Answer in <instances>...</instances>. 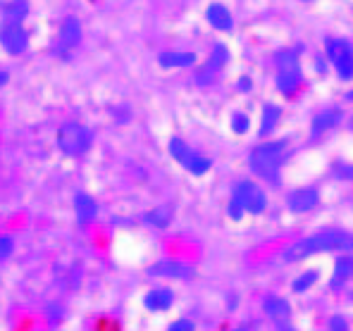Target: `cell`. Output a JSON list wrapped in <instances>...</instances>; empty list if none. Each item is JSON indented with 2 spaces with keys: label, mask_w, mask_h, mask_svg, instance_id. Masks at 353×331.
I'll list each match as a JSON object with an SVG mask.
<instances>
[{
  "label": "cell",
  "mask_w": 353,
  "mask_h": 331,
  "mask_svg": "<svg viewBox=\"0 0 353 331\" xmlns=\"http://www.w3.org/2000/svg\"><path fill=\"white\" fill-rule=\"evenodd\" d=\"M14 250V239L12 236H0V260H8Z\"/></svg>",
  "instance_id": "cell-26"
},
{
  "label": "cell",
  "mask_w": 353,
  "mask_h": 331,
  "mask_svg": "<svg viewBox=\"0 0 353 331\" xmlns=\"http://www.w3.org/2000/svg\"><path fill=\"white\" fill-rule=\"evenodd\" d=\"M334 174H336L339 179H349V181H353V164L336 162V164H334Z\"/></svg>",
  "instance_id": "cell-29"
},
{
  "label": "cell",
  "mask_w": 353,
  "mask_h": 331,
  "mask_svg": "<svg viewBox=\"0 0 353 331\" xmlns=\"http://www.w3.org/2000/svg\"><path fill=\"white\" fill-rule=\"evenodd\" d=\"M205 19H208V24H210L212 29H217V31H232V29H234V17H232V12L222 3H210V5H208Z\"/></svg>",
  "instance_id": "cell-17"
},
{
  "label": "cell",
  "mask_w": 353,
  "mask_h": 331,
  "mask_svg": "<svg viewBox=\"0 0 353 331\" xmlns=\"http://www.w3.org/2000/svg\"><path fill=\"white\" fill-rule=\"evenodd\" d=\"M148 274L150 277H163V279H191L194 277V267L181 260L165 257V260H158L155 265H150Z\"/></svg>",
  "instance_id": "cell-12"
},
{
  "label": "cell",
  "mask_w": 353,
  "mask_h": 331,
  "mask_svg": "<svg viewBox=\"0 0 353 331\" xmlns=\"http://www.w3.org/2000/svg\"><path fill=\"white\" fill-rule=\"evenodd\" d=\"M344 100H349V103H353V89H351V91H346V96H344Z\"/></svg>",
  "instance_id": "cell-34"
},
{
  "label": "cell",
  "mask_w": 353,
  "mask_h": 331,
  "mask_svg": "<svg viewBox=\"0 0 353 331\" xmlns=\"http://www.w3.org/2000/svg\"><path fill=\"white\" fill-rule=\"evenodd\" d=\"M81 43V22L77 17H65L58 34V53L74 50Z\"/></svg>",
  "instance_id": "cell-13"
},
{
  "label": "cell",
  "mask_w": 353,
  "mask_h": 331,
  "mask_svg": "<svg viewBox=\"0 0 353 331\" xmlns=\"http://www.w3.org/2000/svg\"><path fill=\"white\" fill-rule=\"evenodd\" d=\"M318 203H320V191L315 189V186H301V189L289 191V195H287V208L296 212V215L315 210Z\"/></svg>",
  "instance_id": "cell-10"
},
{
  "label": "cell",
  "mask_w": 353,
  "mask_h": 331,
  "mask_svg": "<svg viewBox=\"0 0 353 331\" xmlns=\"http://www.w3.org/2000/svg\"><path fill=\"white\" fill-rule=\"evenodd\" d=\"M227 212H230V217H232L234 222H239L243 215H246V210L241 208V203H239V200H234V198H232V200H230V205H227Z\"/></svg>",
  "instance_id": "cell-28"
},
{
  "label": "cell",
  "mask_w": 353,
  "mask_h": 331,
  "mask_svg": "<svg viewBox=\"0 0 353 331\" xmlns=\"http://www.w3.org/2000/svg\"><path fill=\"white\" fill-rule=\"evenodd\" d=\"M112 115L117 117V120H119V124H124V122L129 120V115H132V112H129L127 107H115V110H112Z\"/></svg>",
  "instance_id": "cell-31"
},
{
  "label": "cell",
  "mask_w": 353,
  "mask_h": 331,
  "mask_svg": "<svg viewBox=\"0 0 353 331\" xmlns=\"http://www.w3.org/2000/svg\"><path fill=\"white\" fill-rule=\"evenodd\" d=\"M0 45L8 55H22L29 48V34L22 24H3L0 27Z\"/></svg>",
  "instance_id": "cell-9"
},
{
  "label": "cell",
  "mask_w": 353,
  "mask_h": 331,
  "mask_svg": "<svg viewBox=\"0 0 353 331\" xmlns=\"http://www.w3.org/2000/svg\"><path fill=\"white\" fill-rule=\"evenodd\" d=\"M74 215H77V222H79L81 226L91 224V222L98 217L96 200H93L88 193H77L74 195Z\"/></svg>",
  "instance_id": "cell-18"
},
{
  "label": "cell",
  "mask_w": 353,
  "mask_h": 331,
  "mask_svg": "<svg viewBox=\"0 0 353 331\" xmlns=\"http://www.w3.org/2000/svg\"><path fill=\"white\" fill-rule=\"evenodd\" d=\"M351 281H353V255L351 253H344V255H339L334 262L330 288L332 291H341V288H346V284H351Z\"/></svg>",
  "instance_id": "cell-14"
},
{
  "label": "cell",
  "mask_w": 353,
  "mask_h": 331,
  "mask_svg": "<svg viewBox=\"0 0 353 331\" xmlns=\"http://www.w3.org/2000/svg\"><path fill=\"white\" fill-rule=\"evenodd\" d=\"M232 198L241 203V208L248 212V215H263L265 208H268V193L261 189V184L253 179H241L234 184V191H232Z\"/></svg>",
  "instance_id": "cell-7"
},
{
  "label": "cell",
  "mask_w": 353,
  "mask_h": 331,
  "mask_svg": "<svg viewBox=\"0 0 353 331\" xmlns=\"http://www.w3.org/2000/svg\"><path fill=\"white\" fill-rule=\"evenodd\" d=\"M320 253H353V234L344 229H323L310 236H303L282 253V260L294 265L303 262Z\"/></svg>",
  "instance_id": "cell-1"
},
{
  "label": "cell",
  "mask_w": 353,
  "mask_h": 331,
  "mask_svg": "<svg viewBox=\"0 0 353 331\" xmlns=\"http://www.w3.org/2000/svg\"><path fill=\"white\" fill-rule=\"evenodd\" d=\"M341 122H346V112L341 107H327V110L318 112L310 122V138H320L325 136L327 131L336 129Z\"/></svg>",
  "instance_id": "cell-11"
},
{
  "label": "cell",
  "mask_w": 353,
  "mask_h": 331,
  "mask_svg": "<svg viewBox=\"0 0 353 331\" xmlns=\"http://www.w3.org/2000/svg\"><path fill=\"white\" fill-rule=\"evenodd\" d=\"M10 81V74L5 70H0V86H5Z\"/></svg>",
  "instance_id": "cell-33"
},
{
  "label": "cell",
  "mask_w": 353,
  "mask_h": 331,
  "mask_svg": "<svg viewBox=\"0 0 353 331\" xmlns=\"http://www.w3.org/2000/svg\"><path fill=\"white\" fill-rule=\"evenodd\" d=\"M143 305H146V310H150V312H168L174 305V293L165 286L150 288L146 296H143Z\"/></svg>",
  "instance_id": "cell-16"
},
{
  "label": "cell",
  "mask_w": 353,
  "mask_h": 331,
  "mask_svg": "<svg viewBox=\"0 0 353 331\" xmlns=\"http://www.w3.org/2000/svg\"><path fill=\"white\" fill-rule=\"evenodd\" d=\"M58 148L70 158H79L86 155L88 148L93 146V131L79 122H65L58 129Z\"/></svg>",
  "instance_id": "cell-4"
},
{
  "label": "cell",
  "mask_w": 353,
  "mask_h": 331,
  "mask_svg": "<svg viewBox=\"0 0 353 331\" xmlns=\"http://www.w3.org/2000/svg\"><path fill=\"white\" fill-rule=\"evenodd\" d=\"M274 327H277V331H299L292 322H289V319H284V322H274Z\"/></svg>",
  "instance_id": "cell-32"
},
{
  "label": "cell",
  "mask_w": 353,
  "mask_h": 331,
  "mask_svg": "<svg viewBox=\"0 0 353 331\" xmlns=\"http://www.w3.org/2000/svg\"><path fill=\"white\" fill-rule=\"evenodd\" d=\"M346 129H349V131H353V117H349V122H346Z\"/></svg>",
  "instance_id": "cell-35"
},
{
  "label": "cell",
  "mask_w": 353,
  "mask_h": 331,
  "mask_svg": "<svg viewBox=\"0 0 353 331\" xmlns=\"http://www.w3.org/2000/svg\"><path fill=\"white\" fill-rule=\"evenodd\" d=\"M327 331H351L349 327V319L344 317V314H332L330 322H327Z\"/></svg>",
  "instance_id": "cell-25"
},
{
  "label": "cell",
  "mask_w": 353,
  "mask_h": 331,
  "mask_svg": "<svg viewBox=\"0 0 353 331\" xmlns=\"http://www.w3.org/2000/svg\"><path fill=\"white\" fill-rule=\"evenodd\" d=\"M168 331H196V324L191 322V319L181 317V319H174V322L168 327Z\"/></svg>",
  "instance_id": "cell-27"
},
{
  "label": "cell",
  "mask_w": 353,
  "mask_h": 331,
  "mask_svg": "<svg viewBox=\"0 0 353 331\" xmlns=\"http://www.w3.org/2000/svg\"><path fill=\"white\" fill-rule=\"evenodd\" d=\"M230 127H232V131H234V134L243 136V134H246L248 129H251V117H248L246 112H232Z\"/></svg>",
  "instance_id": "cell-24"
},
{
  "label": "cell",
  "mask_w": 353,
  "mask_h": 331,
  "mask_svg": "<svg viewBox=\"0 0 353 331\" xmlns=\"http://www.w3.org/2000/svg\"><path fill=\"white\" fill-rule=\"evenodd\" d=\"M292 148L289 138H277V141H263L248 153V169L256 177L265 179L268 184L279 186L282 184V167L287 164Z\"/></svg>",
  "instance_id": "cell-2"
},
{
  "label": "cell",
  "mask_w": 353,
  "mask_h": 331,
  "mask_svg": "<svg viewBox=\"0 0 353 331\" xmlns=\"http://www.w3.org/2000/svg\"><path fill=\"white\" fill-rule=\"evenodd\" d=\"M234 331H248L246 327H239V329H234Z\"/></svg>",
  "instance_id": "cell-36"
},
{
  "label": "cell",
  "mask_w": 353,
  "mask_h": 331,
  "mask_svg": "<svg viewBox=\"0 0 353 331\" xmlns=\"http://www.w3.org/2000/svg\"><path fill=\"white\" fill-rule=\"evenodd\" d=\"M325 55L341 81H353V45L346 39H327Z\"/></svg>",
  "instance_id": "cell-6"
},
{
  "label": "cell",
  "mask_w": 353,
  "mask_h": 331,
  "mask_svg": "<svg viewBox=\"0 0 353 331\" xmlns=\"http://www.w3.org/2000/svg\"><path fill=\"white\" fill-rule=\"evenodd\" d=\"M160 67L165 70H174V67H194L196 53H186V50H165L158 55Z\"/></svg>",
  "instance_id": "cell-21"
},
{
  "label": "cell",
  "mask_w": 353,
  "mask_h": 331,
  "mask_svg": "<svg viewBox=\"0 0 353 331\" xmlns=\"http://www.w3.org/2000/svg\"><path fill=\"white\" fill-rule=\"evenodd\" d=\"M282 122V107L274 105V103H265L261 112V127H258V136L268 138L270 134L277 129V124Z\"/></svg>",
  "instance_id": "cell-19"
},
{
  "label": "cell",
  "mask_w": 353,
  "mask_h": 331,
  "mask_svg": "<svg viewBox=\"0 0 353 331\" xmlns=\"http://www.w3.org/2000/svg\"><path fill=\"white\" fill-rule=\"evenodd\" d=\"M349 298H351V301H353V288H351V293H349Z\"/></svg>",
  "instance_id": "cell-37"
},
{
  "label": "cell",
  "mask_w": 353,
  "mask_h": 331,
  "mask_svg": "<svg viewBox=\"0 0 353 331\" xmlns=\"http://www.w3.org/2000/svg\"><path fill=\"white\" fill-rule=\"evenodd\" d=\"M3 24H22L29 17V0H8L0 10Z\"/></svg>",
  "instance_id": "cell-20"
},
{
  "label": "cell",
  "mask_w": 353,
  "mask_h": 331,
  "mask_svg": "<svg viewBox=\"0 0 353 331\" xmlns=\"http://www.w3.org/2000/svg\"><path fill=\"white\" fill-rule=\"evenodd\" d=\"M277 62V76H274V86L284 98H294L296 93L303 89V70H301L299 50L287 48L282 53L274 55Z\"/></svg>",
  "instance_id": "cell-3"
},
{
  "label": "cell",
  "mask_w": 353,
  "mask_h": 331,
  "mask_svg": "<svg viewBox=\"0 0 353 331\" xmlns=\"http://www.w3.org/2000/svg\"><path fill=\"white\" fill-rule=\"evenodd\" d=\"M251 89H253V79H251V76H239V81H236V91L248 93Z\"/></svg>",
  "instance_id": "cell-30"
},
{
  "label": "cell",
  "mask_w": 353,
  "mask_h": 331,
  "mask_svg": "<svg viewBox=\"0 0 353 331\" xmlns=\"http://www.w3.org/2000/svg\"><path fill=\"white\" fill-rule=\"evenodd\" d=\"M305 3H308V0H305Z\"/></svg>",
  "instance_id": "cell-38"
},
{
  "label": "cell",
  "mask_w": 353,
  "mask_h": 331,
  "mask_svg": "<svg viewBox=\"0 0 353 331\" xmlns=\"http://www.w3.org/2000/svg\"><path fill=\"white\" fill-rule=\"evenodd\" d=\"M318 279H320V272L318 270H308V272H301L299 277L294 279L292 281V291L294 293H308L310 288L315 286V284H318Z\"/></svg>",
  "instance_id": "cell-23"
},
{
  "label": "cell",
  "mask_w": 353,
  "mask_h": 331,
  "mask_svg": "<svg viewBox=\"0 0 353 331\" xmlns=\"http://www.w3.org/2000/svg\"><path fill=\"white\" fill-rule=\"evenodd\" d=\"M227 62H230V50H227V45L217 43L215 48H212V53L208 55V60L203 62V65L196 67V74H194L196 84L199 86L212 84V81L217 79V74L225 70Z\"/></svg>",
  "instance_id": "cell-8"
},
{
  "label": "cell",
  "mask_w": 353,
  "mask_h": 331,
  "mask_svg": "<svg viewBox=\"0 0 353 331\" xmlns=\"http://www.w3.org/2000/svg\"><path fill=\"white\" fill-rule=\"evenodd\" d=\"M263 310L272 322H284V319L292 317V303L284 296H277V293H270L263 301Z\"/></svg>",
  "instance_id": "cell-15"
},
{
  "label": "cell",
  "mask_w": 353,
  "mask_h": 331,
  "mask_svg": "<svg viewBox=\"0 0 353 331\" xmlns=\"http://www.w3.org/2000/svg\"><path fill=\"white\" fill-rule=\"evenodd\" d=\"M172 217H174V210L170 208V205H158V208L148 210L146 215H143V222L155 226V229H168V226L172 224Z\"/></svg>",
  "instance_id": "cell-22"
},
{
  "label": "cell",
  "mask_w": 353,
  "mask_h": 331,
  "mask_svg": "<svg viewBox=\"0 0 353 331\" xmlns=\"http://www.w3.org/2000/svg\"><path fill=\"white\" fill-rule=\"evenodd\" d=\"M168 151L176 162H179L189 174H194V177H203V174L210 172L212 160L205 158V155H201L199 151H194V148H191L186 141H181V138H176V136L170 138Z\"/></svg>",
  "instance_id": "cell-5"
}]
</instances>
